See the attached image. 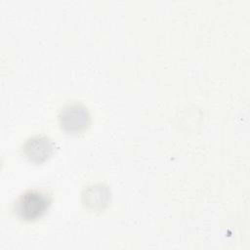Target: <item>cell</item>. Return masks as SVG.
<instances>
[{"label":"cell","instance_id":"obj_1","mask_svg":"<svg viewBox=\"0 0 250 250\" xmlns=\"http://www.w3.org/2000/svg\"><path fill=\"white\" fill-rule=\"evenodd\" d=\"M52 203L51 194L44 189L29 188L19 195L13 205V211L21 221L32 222L40 219Z\"/></svg>","mask_w":250,"mask_h":250},{"label":"cell","instance_id":"obj_2","mask_svg":"<svg viewBox=\"0 0 250 250\" xmlns=\"http://www.w3.org/2000/svg\"><path fill=\"white\" fill-rule=\"evenodd\" d=\"M59 123L65 133L81 134L90 127L91 114L88 107L82 103H68L62 106L59 113Z\"/></svg>","mask_w":250,"mask_h":250},{"label":"cell","instance_id":"obj_3","mask_svg":"<svg viewBox=\"0 0 250 250\" xmlns=\"http://www.w3.org/2000/svg\"><path fill=\"white\" fill-rule=\"evenodd\" d=\"M21 151L28 161L34 164H41L53 155L55 144L45 135H34L25 140L21 146Z\"/></svg>","mask_w":250,"mask_h":250},{"label":"cell","instance_id":"obj_4","mask_svg":"<svg viewBox=\"0 0 250 250\" xmlns=\"http://www.w3.org/2000/svg\"><path fill=\"white\" fill-rule=\"evenodd\" d=\"M110 188L102 183L88 186L81 194L83 205L92 211H103L105 209L110 202Z\"/></svg>","mask_w":250,"mask_h":250}]
</instances>
